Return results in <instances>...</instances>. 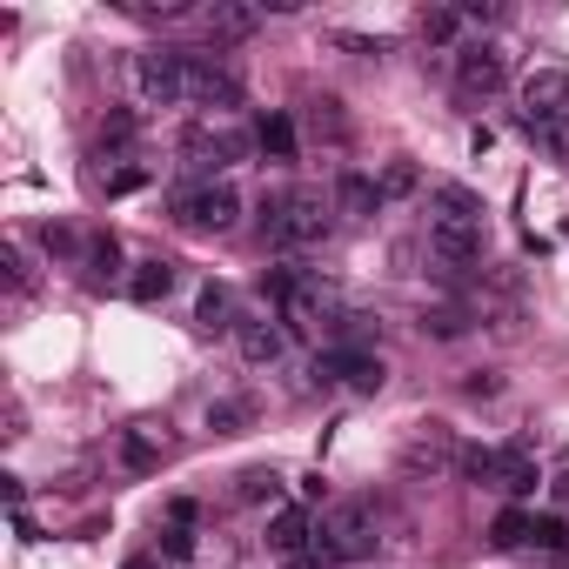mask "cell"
<instances>
[{"instance_id":"obj_1","label":"cell","mask_w":569,"mask_h":569,"mask_svg":"<svg viewBox=\"0 0 569 569\" xmlns=\"http://www.w3.org/2000/svg\"><path fill=\"white\" fill-rule=\"evenodd\" d=\"M482 234H489L482 201H476L462 181H436V188H429V254H436V268H442L449 281L482 254Z\"/></svg>"},{"instance_id":"obj_2","label":"cell","mask_w":569,"mask_h":569,"mask_svg":"<svg viewBox=\"0 0 569 569\" xmlns=\"http://www.w3.org/2000/svg\"><path fill=\"white\" fill-rule=\"evenodd\" d=\"M336 228V201H322L316 188H274L261 194V241L281 254H302L316 241H329Z\"/></svg>"},{"instance_id":"obj_3","label":"cell","mask_w":569,"mask_h":569,"mask_svg":"<svg viewBox=\"0 0 569 569\" xmlns=\"http://www.w3.org/2000/svg\"><path fill=\"white\" fill-rule=\"evenodd\" d=\"M376 536H382V502H376V496H342V502H329L322 522H316V556H329V562L342 569V562L369 556Z\"/></svg>"},{"instance_id":"obj_4","label":"cell","mask_w":569,"mask_h":569,"mask_svg":"<svg viewBox=\"0 0 569 569\" xmlns=\"http://www.w3.org/2000/svg\"><path fill=\"white\" fill-rule=\"evenodd\" d=\"M194 81V48H141L134 54V88L148 108H188Z\"/></svg>"},{"instance_id":"obj_5","label":"cell","mask_w":569,"mask_h":569,"mask_svg":"<svg viewBox=\"0 0 569 569\" xmlns=\"http://www.w3.org/2000/svg\"><path fill=\"white\" fill-rule=\"evenodd\" d=\"M168 214H174V228H188V234H228L234 214H241V194H234L228 181H194V188H174Z\"/></svg>"},{"instance_id":"obj_6","label":"cell","mask_w":569,"mask_h":569,"mask_svg":"<svg viewBox=\"0 0 569 569\" xmlns=\"http://www.w3.org/2000/svg\"><path fill=\"white\" fill-rule=\"evenodd\" d=\"M309 369H316V389H362V396L382 389V362L362 342H329V349H316Z\"/></svg>"},{"instance_id":"obj_7","label":"cell","mask_w":569,"mask_h":569,"mask_svg":"<svg viewBox=\"0 0 569 569\" xmlns=\"http://www.w3.org/2000/svg\"><path fill=\"white\" fill-rule=\"evenodd\" d=\"M241 154H248V134H234V128H194V134L181 141V161H188V174H201V181L228 174Z\"/></svg>"},{"instance_id":"obj_8","label":"cell","mask_w":569,"mask_h":569,"mask_svg":"<svg viewBox=\"0 0 569 569\" xmlns=\"http://www.w3.org/2000/svg\"><path fill=\"white\" fill-rule=\"evenodd\" d=\"M502 81H509V61H502V48H489V41H469V48H456V94H462V101H489Z\"/></svg>"},{"instance_id":"obj_9","label":"cell","mask_w":569,"mask_h":569,"mask_svg":"<svg viewBox=\"0 0 569 569\" xmlns=\"http://www.w3.org/2000/svg\"><path fill=\"white\" fill-rule=\"evenodd\" d=\"M542 121H569V68H536L522 81V128Z\"/></svg>"},{"instance_id":"obj_10","label":"cell","mask_w":569,"mask_h":569,"mask_svg":"<svg viewBox=\"0 0 569 569\" xmlns=\"http://www.w3.org/2000/svg\"><path fill=\"white\" fill-rule=\"evenodd\" d=\"M188 108H208V114H228V108H241V81H234V68H228V61H214V54H194Z\"/></svg>"},{"instance_id":"obj_11","label":"cell","mask_w":569,"mask_h":569,"mask_svg":"<svg viewBox=\"0 0 569 569\" xmlns=\"http://www.w3.org/2000/svg\"><path fill=\"white\" fill-rule=\"evenodd\" d=\"M234 342H241V356L254 369H274L281 356H289V322H281V316H241Z\"/></svg>"},{"instance_id":"obj_12","label":"cell","mask_w":569,"mask_h":569,"mask_svg":"<svg viewBox=\"0 0 569 569\" xmlns=\"http://www.w3.org/2000/svg\"><path fill=\"white\" fill-rule=\"evenodd\" d=\"M268 549H274V556H289V562L309 556V549H316V516H309L302 502L274 509V522H268Z\"/></svg>"},{"instance_id":"obj_13","label":"cell","mask_w":569,"mask_h":569,"mask_svg":"<svg viewBox=\"0 0 569 569\" xmlns=\"http://www.w3.org/2000/svg\"><path fill=\"white\" fill-rule=\"evenodd\" d=\"M329 201H336V214H342V221H369V214H382V201H389V194H382V181H376V174H356V168H349V174H336V194H329Z\"/></svg>"},{"instance_id":"obj_14","label":"cell","mask_w":569,"mask_h":569,"mask_svg":"<svg viewBox=\"0 0 569 569\" xmlns=\"http://www.w3.org/2000/svg\"><path fill=\"white\" fill-rule=\"evenodd\" d=\"M194 329H201V336H234V329H241V309H234V289H228V281H208V289L194 296Z\"/></svg>"},{"instance_id":"obj_15","label":"cell","mask_w":569,"mask_h":569,"mask_svg":"<svg viewBox=\"0 0 569 569\" xmlns=\"http://www.w3.org/2000/svg\"><path fill=\"white\" fill-rule=\"evenodd\" d=\"M168 296H174V261H168V254L134 261V274H128V302L154 309V302H168Z\"/></svg>"},{"instance_id":"obj_16","label":"cell","mask_w":569,"mask_h":569,"mask_svg":"<svg viewBox=\"0 0 569 569\" xmlns=\"http://www.w3.org/2000/svg\"><path fill=\"white\" fill-rule=\"evenodd\" d=\"M456 456H462V449L449 442V429H442V422H429V429L402 449V462H409L416 476H422V469H429V476H436V469H456Z\"/></svg>"},{"instance_id":"obj_17","label":"cell","mask_w":569,"mask_h":569,"mask_svg":"<svg viewBox=\"0 0 569 569\" xmlns=\"http://www.w3.org/2000/svg\"><path fill=\"white\" fill-rule=\"evenodd\" d=\"M194 522H201V509H194L188 496H174V502H168V522H161V556H168V562H188V556H194Z\"/></svg>"},{"instance_id":"obj_18","label":"cell","mask_w":569,"mask_h":569,"mask_svg":"<svg viewBox=\"0 0 569 569\" xmlns=\"http://www.w3.org/2000/svg\"><path fill=\"white\" fill-rule=\"evenodd\" d=\"M536 482H542V469H536V456H529L522 442H509V449H502V469H496V489L522 502V496H536Z\"/></svg>"},{"instance_id":"obj_19","label":"cell","mask_w":569,"mask_h":569,"mask_svg":"<svg viewBox=\"0 0 569 569\" xmlns=\"http://www.w3.org/2000/svg\"><path fill=\"white\" fill-rule=\"evenodd\" d=\"M254 148H261V154H268L274 168H289V161H296V121L268 108V114L254 121Z\"/></svg>"},{"instance_id":"obj_20","label":"cell","mask_w":569,"mask_h":569,"mask_svg":"<svg viewBox=\"0 0 569 569\" xmlns=\"http://www.w3.org/2000/svg\"><path fill=\"white\" fill-rule=\"evenodd\" d=\"M161 456H168V442H161L154 429H121V469H128V476H154Z\"/></svg>"},{"instance_id":"obj_21","label":"cell","mask_w":569,"mask_h":569,"mask_svg":"<svg viewBox=\"0 0 569 569\" xmlns=\"http://www.w3.org/2000/svg\"><path fill=\"white\" fill-rule=\"evenodd\" d=\"M81 268H88V281L101 289V281H114L121 274V241L114 234H88V248H81Z\"/></svg>"},{"instance_id":"obj_22","label":"cell","mask_w":569,"mask_h":569,"mask_svg":"<svg viewBox=\"0 0 569 569\" xmlns=\"http://www.w3.org/2000/svg\"><path fill=\"white\" fill-rule=\"evenodd\" d=\"M529 529H536V516H529L522 502H509V509L489 522V549H529Z\"/></svg>"},{"instance_id":"obj_23","label":"cell","mask_w":569,"mask_h":569,"mask_svg":"<svg viewBox=\"0 0 569 569\" xmlns=\"http://www.w3.org/2000/svg\"><path fill=\"white\" fill-rule=\"evenodd\" d=\"M201 21H208V34H214V41H241V34H254V28H261V14H254V8H208Z\"/></svg>"},{"instance_id":"obj_24","label":"cell","mask_w":569,"mask_h":569,"mask_svg":"<svg viewBox=\"0 0 569 569\" xmlns=\"http://www.w3.org/2000/svg\"><path fill=\"white\" fill-rule=\"evenodd\" d=\"M254 422V402L248 396H221V402H208V429L214 436H241Z\"/></svg>"},{"instance_id":"obj_25","label":"cell","mask_w":569,"mask_h":569,"mask_svg":"<svg viewBox=\"0 0 569 569\" xmlns=\"http://www.w3.org/2000/svg\"><path fill=\"white\" fill-rule=\"evenodd\" d=\"M456 469H462L469 482H489V489H496V469H502V449H482V442H469V449L456 456Z\"/></svg>"},{"instance_id":"obj_26","label":"cell","mask_w":569,"mask_h":569,"mask_svg":"<svg viewBox=\"0 0 569 569\" xmlns=\"http://www.w3.org/2000/svg\"><path fill=\"white\" fill-rule=\"evenodd\" d=\"M549 161H569V121H542V128H522Z\"/></svg>"},{"instance_id":"obj_27","label":"cell","mask_w":569,"mask_h":569,"mask_svg":"<svg viewBox=\"0 0 569 569\" xmlns=\"http://www.w3.org/2000/svg\"><path fill=\"white\" fill-rule=\"evenodd\" d=\"M274 489H281L274 469H241V476H234V496H241V502H261V496H274Z\"/></svg>"},{"instance_id":"obj_28","label":"cell","mask_w":569,"mask_h":569,"mask_svg":"<svg viewBox=\"0 0 569 569\" xmlns=\"http://www.w3.org/2000/svg\"><path fill=\"white\" fill-rule=\"evenodd\" d=\"M0 254H8V289H14V296H28V289H34V261H28V248H21V241H8Z\"/></svg>"},{"instance_id":"obj_29","label":"cell","mask_w":569,"mask_h":569,"mask_svg":"<svg viewBox=\"0 0 569 569\" xmlns=\"http://www.w3.org/2000/svg\"><path fill=\"white\" fill-rule=\"evenodd\" d=\"M101 148H114V154L134 148V114H128V108H114V114L101 121Z\"/></svg>"},{"instance_id":"obj_30","label":"cell","mask_w":569,"mask_h":569,"mask_svg":"<svg viewBox=\"0 0 569 569\" xmlns=\"http://www.w3.org/2000/svg\"><path fill=\"white\" fill-rule=\"evenodd\" d=\"M422 329H429L436 342H456V336L469 329V316H462V309H429V316H422Z\"/></svg>"},{"instance_id":"obj_31","label":"cell","mask_w":569,"mask_h":569,"mask_svg":"<svg viewBox=\"0 0 569 569\" xmlns=\"http://www.w3.org/2000/svg\"><path fill=\"white\" fill-rule=\"evenodd\" d=\"M529 549H569V522H562V516H536Z\"/></svg>"},{"instance_id":"obj_32","label":"cell","mask_w":569,"mask_h":569,"mask_svg":"<svg viewBox=\"0 0 569 569\" xmlns=\"http://www.w3.org/2000/svg\"><path fill=\"white\" fill-rule=\"evenodd\" d=\"M422 188V174H416V161H389V174H382V194L396 201V194H416Z\"/></svg>"},{"instance_id":"obj_33","label":"cell","mask_w":569,"mask_h":569,"mask_svg":"<svg viewBox=\"0 0 569 569\" xmlns=\"http://www.w3.org/2000/svg\"><path fill=\"white\" fill-rule=\"evenodd\" d=\"M456 28H462V14H456V8L422 14V41H456Z\"/></svg>"},{"instance_id":"obj_34","label":"cell","mask_w":569,"mask_h":569,"mask_svg":"<svg viewBox=\"0 0 569 569\" xmlns=\"http://www.w3.org/2000/svg\"><path fill=\"white\" fill-rule=\"evenodd\" d=\"M41 248H48V254H68V261H74V254H81L88 241H74V228H61V221H48V228H41Z\"/></svg>"},{"instance_id":"obj_35","label":"cell","mask_w":569,"mask_h":569,"mask_svg":"<svg viewBox=\"0 0 569 569\" xmlns=\"http://www.w3.org/2000/svg\"><path fill=\"white\" fill-rule=\"evenodd\" d=\"M316 128H322L329 141H342V134H349V121L336 114V101H316Z\"/></svg>"},{"instance_id":"obj_36","label":"cell","mask_w":569,"mask_h":569,"mask_svg":"<svg viewBox=\"0 0 569 569\" xmlns=\"http://www.w3.org/2000/svg\"><path fill=\"white\" fill-rule=\"evenodd\" d=\"M141 181H148V174H141V168H114V174H108V181H101V188H108V194H134V188H141Z\"/></svg>"},{"instance_id":"obj_37","label":"cell","mask_w":569,"mask_h":569,"mask_svg":"<svg viewBox=\"0 0 569 569\" xmlns=\"http://www.w3.org/2000/svg\"><path fill=\"white\" fill-rule=\"evenodd\" d=\"M336 48H349V54H389V41H369V34H336Z\"/></svg>"},{"instance_id":"obj_38","label":"cell","mask_w":569,"mask_h":569,"mask_svg":"<svg viewBox=\"0 0 569 569\" xmlns=\"http://www.w3.org/2000/svg\"><path fill=\"white\" fill-rule=\"evenodd\" d=\"M289 569H336V562H329V556H316V549H309V556H296V562H289Z\"/></svg>"},{"instance_id":"obj_39","label":"cell","mask_w":569,"mask_h":569,"mask_svg":"<svg viewBox=\"0 0 569 569\" xmlns=\"http://www.w3.org/2000/svg\"><path fill=\"white\" fill-rule=\"evenodd\" d=\"M121 569H148V556H134V562H121Z\"/></svg>"}]
</instances>
